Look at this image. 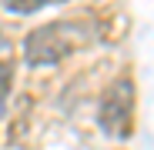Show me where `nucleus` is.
Masks as SVG:
<instances>
[{"label":"nucleus","mask_w":154,"mask_h":150,"mask_svg":"<svg viewBox=\"0 0 154 150\" xmlns=\"http://www.w3.org/2000/svg\"><path fill=\"white\" fill-rule=\"evenodd\" d=\"M100 127H104L111 137H117V140L131 137V127H134V80L131 77H121L104 93V104H100Z\"/></svg>","instance_id":"f03ea898"},{"label":"nucleus","mask_w":154,"mask_h":150,"mask_svg":"<svg viewBox=\"0 0 154 150\" xmlns=\"http://www.w3.org/2000/svg\"><path fill=\"white\" fill-rule=\"evenodd\" d=\"M10 87H14V67H10V63H0V110L7 107Z\"/></svg>","instance_id":"20e7f679"},{"label":"nucleus","mask_w":154,"mask_h":150,"mask_svg":"<svg viewBox=\"0 0 154 150\" xmlns=\"http://www.w3.org/2000/svg\"><path fill=\"white\" fill-rule=\"evenodd\" d=\"M81 40H84L81 23H74V20L47 23V27H37L34 34H27V40H23V60H27L30 67L57 63V60H64Z\"/></svg>","instance_id":"f257e3e1"},{"label":"nucleus","mask_w":154,"mask_h":150,"mask_svg":"<svg viewBox=\"0 0 154 150\" xmlns=\"http://www.w3.org/2000/svg\"><path fill=\"white\" fill-rule=\"evenodd\" d=\"M47 4H54V0H4V7L14 10V13H37Z\"/></svg>","instance_id":"7ed1b4c3"}]
</instances>
